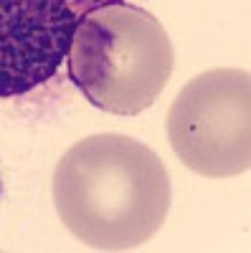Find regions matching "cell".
I'll use <instances>...</instances> for the list:
<instances>
[{
	"label": "cell",
	"instance_id": "4",
	"mask_svg": "<svg viewBox=\"0 0 251 253\" xmlns=\"http://www.w3.org/2000/svg\"><path fill=\"white\" fill-rule=\"evenodd\" d=\"M89 0H0V96L28 94L66 61Z\"/></svg>",
	"mask_w": 251,
	"mask_h": 253
},
{
	"label": "cell",
	"instance_id": "3",
	"mask_svg": "<svg viewBox=\"0 0 251 253\" xmlns=\"http://www.w3.org/2000/svg\"><path fill=\"white\" fill-rule=\"evenodd\" d=\"M178 160L203 177H231L251 167V74L208 69L178 91L167 112Z\"/></svg>",
	"mask_w": 251,
	"mask_h": 253
},
{
	"label": "cell",
	"instance_id": "1",
	"mask_svg": "<svg viewBox=\"0 0 251 253\" xmlns=\"http://www.w3.org/2000/svg\"><path fill=\"white\" fill-rule=\"evenodd\" d=\"M170 175L155 150L127 134H92L61 155L53 205L71 236L94 251H132L162 228Z\"/></svg>",
	"mask_w": 251,
	"mask_h": 253
},
{
	"label": "cell",
	"instance_id": "2",
	"mask_svg": "<svg viewBox=\"0 0 251 253\" xmlns=\"http://www.w3.org/2000/svg\"><path fill=\"white\" fill-rule=\"evenodd\" d=\"M66 66L92 107L135 117L150 109L167 86L175 51L152 13L127 0H101L79 15Z\"/></svg>",
	"mask_w": 251,
	"mask_h": 253
}]
</instances>
